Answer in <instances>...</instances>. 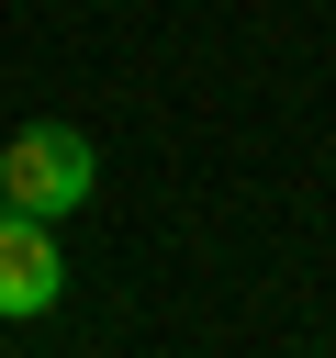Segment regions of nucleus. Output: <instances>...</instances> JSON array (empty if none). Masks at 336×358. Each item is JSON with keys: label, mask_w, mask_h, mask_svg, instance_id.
<instances>
[{"label": "nucleus", "mask_w": 336, "mask_h": 358, "mask_svg": "<svg viewBox=\"0 0 336 358\" xmlns=\"http://www.w3.org/2000/svg\"><path fill=\"white\" fill-rule=\"evenodd\" d=\"M90 179H101V157H90L78 123H22V134L0 145V201H11V213L67 224V213L90 201Z\"/></svg>", "instance_id": "obj_1"}, {"label": "nucleus", "mask_w": 336, "mask_h": 358, "mask_svg": "<svg viewBox=\"0 0 336 358\" xmlns=\"http://www.w3.org/2000/svg\"><path fill=\"white\" fill-rule=\"evenodd\" d=\"M56 291H67L56 224H45V213H11V201H0V324H22V313H56Z\"/></svg>", "instance_id": "obj_2"}]
</instances>
